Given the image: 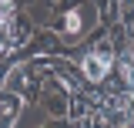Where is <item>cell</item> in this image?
<instances>
[{
	"label": "cell",
	"instance_id": "3957f363",
	"mask_svg": "<svg viewBox=\"0 0 134 128\" xmlns=\"http://www.w3.org/2000/svg\"><path fill=\"white\" fill-rule=\"evenodd\" d=\"M30 44L40 51V54H57V51H60V37H57L54 31H37L30 37Z\"/></svg>",
	"mask_w": 134,
	"mask_h": 128
},
{
	"label": "cell",
	"instance_id": "6da1fadb",
	"mask_svg": "<svg viewBox=\"0 0 134 128\" xmlns=\"http://www.w3.org/2000/svg\"><path fill=\"white\" fill-rule=\"evenodd\" d=\"M91 17H97V14H94V7L81 0V3L67 7V14H64V24H60V27H64V34H67V37H81Z\"/></svg>",
	"mask_w": 134,
	"mask_h": 128
},
{
	"label": "cell",
	"instance_id": "277c9868",
	"mask_svg": "<svg viewBox=\"0 0 134 128\" xmlns=\"http://www.w3.org/2000/svg\"><path fill=\"white\" fill-rule=\"evenodd\" d=\"M17 44H14V27H10V20H0V57H7V54H14Z\"/></svg>",
	"mask_w": 134,
	"mask_h": 128
},
{
	"label": "cell",
	"instance_id": "5b68a950",
	"mask_svg": "<svg viewBox=\"0 0 134 128\" xmlns=\"http://www.w3.org/2000/svg\"><path fill=\"white\" fill-rule=\"evenodd\" d=\"M0 17H3V20H14L17 17V3L14 0H0Z\"/></svg>",
	"mask_w": 134,
	"mask_h": 128
},
{
	"label": "cell",
	"instance_id": "8992f818",
	"mask_svg": "<svg viewBox=\"0 0 134 128\" xmlns=\"http://www.w3.org/2000/svg\"><path fill=\"white\" fill-rule=\"evenodd\" d=\"M0 20H3V17H0Z\"/></svg>",
	"mask_w": 134,
	"mask_h": 128
},
{
	"label": "cell",
	"instance_id": "7a4b0ae2",
	"mask_svg": "<svg viewBox=\"0 0 134 128\" xmlns=\"http://www.w3.org/2000/svg\"><path fill=\"white\" fill-rule=\"evenodd\" d=\"M24 101H27V98L20 95V91H10V88L0 91V128H3V125H14L17 118H20Z\"/></svg>",
	"mask_w": 134,
	"mask_h": 128
}]
</instances>
